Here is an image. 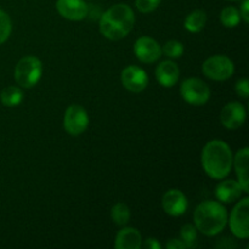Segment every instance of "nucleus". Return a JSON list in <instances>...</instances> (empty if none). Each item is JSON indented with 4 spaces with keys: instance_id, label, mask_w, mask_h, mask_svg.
Wrapping results in <instances>:
<instances>
[{
    "instance_id": "nucleus-1",
    "label": "nucleus",
    "mask_w": 249,
    "mask_h": 249,
    "mask_svg": "<svg viewBox=\"0 0 249 249\" xmlns=\"http://www.w3.org/2000/svg\"><path fill=\"white\" fill-rule=\"evenodd\" d=\"M135 15L126 4H117L109 7L100 18V32L109 40L125 38L134 28Z\"/></svg>"
},
{
    "instance_id": "nucleus-16",
    "label": "nucleus",
    "mask_w": 249,
    "mask_h": 249,
    "mask_svg": "<svg viewBox=\"0 0 249 249\" xmlns=\"http://www.w3.org/2000/svg\"><path fill=\"white\" fill-rule=\"evenodd\" d=\"M242 187L235 180H225L216 186V198L223 203H232L242 195Z\"/></svg>"
},
{
    "instance_id": "nucleus-25",
    "label": "nucleus",
    "mask_w": 249,
    "mask_h": 249,
    "mask_svg": "<svg viewBox=\"0 0 249 249\" xmlns=\"http://www.w3.org/2000/svg\"><path fill=\"white\" fill-rule=\"evenodd\" d=\"M160 0H135L136 9L142 14H148L152 12L160 6Z\"/></svg>"
},
{
    "instance_id": "nucleus-23",
    "label": "nucleus",
    "mask_w": 249,
    "mask_h": 249,
    "mask_svg": "<svg viewBox=\"0 0 249 249\" xmlns=\"http://www.w3.org/2000/svg\"><path fill=\"white\" fill-rule=\"evenodd\" d=\"M162 51L165 56L170 58L181 57L184 53V45L178 40H169L164 44Z\"/></svg>"
},
{
    "instance_id": "nucleus-17",
    "label": "nucleus",
    "mask_w": 249,
    "mask_h": 249,
    "mask_svg": "<svg viewBox=\"0 0 249 249\" xmlns=\"http://www.w3.org/2000/svg\"><path fill=\"white\" fill-rule=\"evenodd\" d=\"M248 156H249V148L243 147L242 150L238 151L235 156V170L236 175H237L238 184L242 187L243 192L248 194Z\"/></svg>"
},
{
    "instance_id": "nucleus-26",
    "label": "nucleus",
    "mask_w": 249,
    "mask_h": 249,
    "mask_svg": "<svg viewBox=\"0 0 249 249\" xmlns=\"http://www.w3.org/2000/svg\"><path fill=\"white\" fill-rule=\"evenodd\" d=\"M236 92H237L238 96L243 97V99H247L249 96V82L247 79H241L236 83Z\"/></svg>"
},
{
    "instance_id": "nucleus-2",
    "label": "nucleus",
    "mask_w": 249,
    "mask_h": 249,
    "mask_svg": "<svg viewBox=\"0 0 249 249\" xmlns=\"http://www.w3.org/2000/svg\"><path fill=\"white\" fill-rule=\"evenodd\" d=\"M232 151L223 140H212L202 151V167L212 179L220 180L229 175L232 168Z\"/></svg>"
},
{
    "instance_id": "nucleus-10",
    "label": "nucleus",
    "mask_w": 249,
    "mask_h": 249,
    "mask_svg": "<svg viewBox=\"0 0 249 249\" xmlns=\"http://www.w3.org/2000/svg\"><path fill=\"white\" fill-rule=\"evenodd\" d=\"M134 53L141 62L152 63L162 56V48L155 39L150 36H141L134 44Z\"/></svg>"
},
{
    "instance_id": "nucleus-7",
    "label": "nucleus",
    "mask_w": 249,
    "mask_h": 249,
    "mask_svg": "<svg viewBox=\"0 0 249 249\" xmlns=\"http://www.w3.org/2000/svg\"><path fill=\"white\" fill-rule=\"evenodd\" d=\"M89 125V116L84 107L71 105L63 117V128L70 135L78 136L84 133Z\"/></svg>"
},
{
    "instance_id": "nucleus-21",
    "label": "nucleus",
    "mask_w": 249,
    "mask_h": 249,
    "mask_svg": "<svg viewBox=\"0 0 249 249\" xmlns=\"http://www.w3.org/2000/svg\"><path fill=\"white\" fill-rule=\"evenodd\" d=\"M220 21L226 28H235L241 21L240 11L233 6L224 7L220 14Z\"/></svg>"
},
{
    "instance_id": "nucleus-22",
    "label": "nucleus",
    "mask_w": 249,
    "mask_h": 249,
    "mask_svg": "<svg viewBox=\"0 0 249 249\" xmlns=\"http://www.w3.org/2000/svg\"><path fill=\"white\" fill-rule=\"evenodd\" d=\"M180 236H181V241L185 243L186 248H194L196 247L197 242V229L195 225L191 224H186L180 230Z\"/></svg>"
},
{
    "instance_id": "nucleus-15",
    "label": "nucleus",
    "mask_w": 249,
    "mask_h": 249,
    "mask_svg": "<svg viewBox=\"0 0 249 249\" xmlns=\"http://www.w3.org/2000/svg\"><path fill=\"white\" fill-rule=\"evenodd\" d=\"M114 246L117 249H140L142 237L135 228H124L117 235Z\"/></svg>"
},
{
    "instance_id": "nucleus-4",
    "label": "nucleus",
    "mask_w": 249,
    "mask_h": 249,
    "mask_svg": "<svg viewBox=\"0 0 249 249\" xmlns=\"http://www.w3.org/2000/svg\"><path fill=\"white\" fill-rule=\"evenodd\" d=\"M43 74V63L38 57L26 56L17 62L15 67V80L22 88H32L40 80Z\"/></svg>"
},
{
    "instance_id": "nucleus-14",
    "label": "nucleus",
    "mask_w": 249,
    "mask_h": 249,
    "mask_svg": "<svg viewBox=\"0 0 249 249\" xmlns=\"http://www.w3.org/2000/svg\"><path fill=\"white\" fill-rule=\"evenodd\" d=\"M156 78L163 87H174L180 78L179 66L173 61H163L156 68Z\"/></svg>"
},
{
    "instance_id": "nucleus-19",
    "label": "nucleus",
    "mask_w": 249,
    "mask_h": 249,
    "mask_svg": "<svg viewBox=\"0 0 249 249\" xmlns=\"http://www.w3.org/2000/svg\"><path fill=\"white\" fill-rule=\"evenodd\" d=\"M24 99L23 91H22L19 88L14 87H6L5 89H2L1 94H0V100H1V104L4 106L7 107H15L18 106Z\"/></svg>"
},
{
    "instance_id": "nucleus-8",
    "label": "nucleus",
    "mask_w": 249,
    "mask_h": 249,
    "mask_svg": "<svg viewBox=\"0 0 249 249\" xmlns=\"http://www.w3.org/2000/svg\"><path fill=\"white\" fill-rule=\"evenodd\" d=\"M249 198H243L232 209L230 215V230L241 240L249 237Z\"/></svg>"
},
{
    "instance_id": "nucleus-20",
    "label": "nucleus",
    "mask_w": 249,
    "mask_h": 249,
    "mask_svg": "<svg viewBox=\"0 0 249 249\" xmlns=\"http://www.w3.org/2000/svg\"><path fill=\"white\" fill-rule=\"evenodd\" d=\"M111 218L114 224L124 226L130 220V209L125 203H117L111 211Z\"/></svg>"
},
{
    "instance_id": "nucleus-27",
    "label": "nucleus",
    "mask_w": 249,
    "mask_h": 249,
    "mask_svg": "<svg viewBox=\"0 0 249 249\" xmlns=\"http://www.w3.org/2000/svg\"><path fill=\"white\" fill-rule=\"evenodd\" d=\"M240 16L246 23H249V0H243L240 7Z\"/></svg>"
},
{
    "instance_id": "nucleus-13",
    "label": "nucleus",
    "mask_w": 249,
    "mask_h": 249,
    "mask_svg": "<svg viewBox=\"0 0 249 249\" xmlns=\"http://www.w3.org/2000/svg\"><path fill=\"white\" fill-rule=\"evenodd\" d=\"M58 14L70 21H82L88 15V5L84 0H57Z\"/></svg>"
},
{
    "instance_id": "nucleus-24",
    "label": "nucleus",
    "mask_w": 249,
    "mask_h": 249,
    "mask_svg": "<svg viewBox=\"0 0 249 249\" xmlns=\"http://www.w3.org/2000/svg\"><path fill=\"white\" fill-rule=\"evenodd\" d=\"M12 24L9 15L0 10V44L5 43L11 34Z\"/></svg>"
},
{
    "instance_id": "nucleus-12",
    "label": "nucleus",
    "mask_w": 249,
    "mask_h": 249,
    "mask_svg": "<svg viewBox=\"0 0 249 249\" xmlns=\"http://www.w3.org/2000/svg\"><path fill=\"white\" fill-rule=\"evenodd\" d=\"M187 198L180 190H168L162 198V207L170 216H180L187 211Z\"/></svg>"
},
{
    "instance_id": "nucleus-5",
    "label": "nucleus",
    "mask_w": 249,
    "mask_h": 249,
    "mask_svg": "<svg viewBox=\"0 0 249 249\" xmlns=\"http://www.w3.org/2000/svg\"><path fill=\"white\" fill-rule=\"evenodd\" d=\"M180 94L182 99L194 106H202L207 104L211 97V89L203 80L198 78H189L181 83Z\"/></svg>"
},
{
    "instance_id": "nucleus-30",
    "label": "nucleus",
    "mask_w": 249,
    "mask_h": 249,
    "mask_svg": "<svg viewBox=\"0 0 249 249\" xmlns=\"http://www.w3.org/2000/svg\"><path fill=\"white\" fill-rule=\"evenodd\" d=\"M231 1H237V0H231Z\"/></svg>"
},
{
    "instance_id": "nucleus-29",
    "label": "nucleus",
    "mask_w": 249,
    "mask_h": 249,
    "mask_svg": "<svg viewBox=\"0 0 249 249\" xmlns=\"http://www.w3.org/2000/svg\"><path fill=\"white\" fill-rule=\"evenodd\" d=\"M143 247L147 249H160V245L158 243V241L156 238H147L146 242L143 243Z\"/></svg>"
},
{
    "instance_id": "nucleus-9",
    "label": "nucleus",
    "mask_w": 249,
    "mask_h": 249,
    "mask_svg": "<svg viewBox=\"0 0 249 249\" xmlns=\"http://www.w3.org/2000/svg\"><path fill=\"white\" fill-rule=\"evenodd\" d=\"M121 80L126 90L139 94L147 87L148 75L142 68L138 67V66H129L122 71Z\"/></svg>"
},
{
    "instance_id": "nucleus-28",
    "label": "nucleus",
    "mask_w": 249,
    "mask_h": 249,
    "mask_svg": "<svg viewBox=\"0 0 249 249\" xmlns=\"http://www.w3.org/2000/svg\"><path fill=\"white\" fill-rule=\"evenodd\" d=\"M168 249H186V246L182 242L181 240H178V238H173V240L168 241L167 246Z\"/></svg>"
},
{
    "instance_id": "nucleus-6",
    "label": "nucleus",
    "mask_w": 249,
    "mask_h": 249,
    "mask_svg": "<svg viewBox=\"0 0 249 249\" xmlns=\"http://www.w3.org/2000/svg\"><path fill=\"white\" fill-rule=\"evenodd\" d=\"M202 70H203L204 75L209 79L223 82L232 77L235 72V66L232 61L226 56L216 55L207 58L203 62Z\"/></svg>"
},
{
    "instance_id": "nucleus-3",
    "label": "nucleus",
    "mask_w": 249,
    "mask_h": 249,
    "mask_svg": "<svg viewBox=\"0 0 249 249\" xmlns=\"http://www.w3.org/2000/svg\"><path fill=\"white\" fill-rule=\"evenodd\" d=\"M195 226L206 236H215L228 224L226 208L216 201H206L198 204L194 214Z\"/></svg>"
},
{
    "instance_id": "nucleus-11",
    "label": "nucleus",
    "mask_w": 249,
    "mask_h": 249,
    "mask_svg": "<svg viewBox=\"0 0 249 249\" xmlns=\"http://www.w3.org/2000/svg\"><path fill=\"white\" fill-rule=\"evenodd\" d=\"M246 121V109L237 101L229 102L224 106L220 113V122L229 130H236L243 125Z\"/></svg>"
},
{
    "instance_id": "nucleus-18",
    "label": "nucleus",
    "mask_w": 249,
    "mask_h": 249,
    "mask_svg": "<svg viewBox=\"0 0 249 249\" xmlns=\"http://www.w3.org/2000/svg\"><path fill=\"white\" fill-rule=\"evenodd\" d=\"M207 22V14L203 10H195L185 18V28L192 33L201 32Z\"/></svg>"
}]
</instances>
